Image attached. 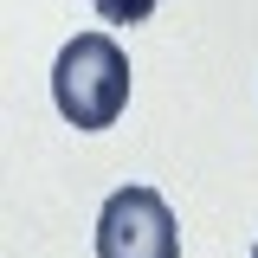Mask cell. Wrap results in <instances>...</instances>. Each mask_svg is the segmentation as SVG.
<instances>
[{
  "label": "cell",
  "mask_w": 258,
  "mask_h": 258,
  "mask_svg": "<svg viewBox=\"0 0 258 258\" xmlns=\"http://www.w3.org/2000/svg\"><path fill=\"white\" fill-rule=\"evenodd\" d=\"M97 258H181L168 200L155 187H116L97 213Z\"/></svg>",
  "instance_id": "7a4b0ae2"
},
{
  "label": "cell",
  "mask_w": 258,
  "mask_h": 258,
  "mask_svg": "<svg viewBox=\"0 0 258 258\" xmlns=\"http://www.w3.org/2000/svg\"><path fill=\"white\" fill-rule=\"evenodd\" d=\"M252 258H258V245H252Z\"/></svg>",
  "instance_id": "277c9868"
},
{
  "label": "cell",
  "mask_w": 258,
  "mask_h": 258,
  "mask_svg": "<svg viewBox=\"0 0 258 258\" xmlns=\"http://www.w3.org/2000/svg\"><path fill=\"white\" fill-rule=\"evenodd\" d=\"M103 20H116V26H136V20H149L155 13V0H91Z\"/></svg>",
  "instance_id": "3957f363"
},
{
  "label": "cell",
  "mask_w": 258,
  "mask_h": 258,
  "mask_svg": "<svg viewBox=\"0 0 258 258\" xmlns=\"http://www.w3.org/2000/svg\"><path fill=\"white\" fill-rule=\"evenodd\" d=\"M52 103L71 129H110L129 103V58L110 32H78L52 64Z\"/></svg>",
  "instance_id": "6da1fadb"
}]
</instances>
